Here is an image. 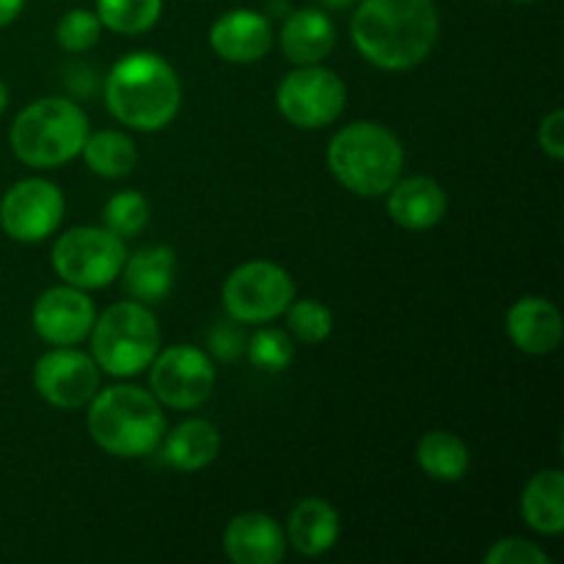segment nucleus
Wrapping results in <instances>:
<instances>
[{
	"label": "nucleus",
	"instance_id": "f257e3e1",
	"mask_svg": "<svg viewBox=\"0 0 564 564\" xmlns=\"http://www.w3.org/2000/svg\"><path fill=\"white\" fill-rule=\"evenodd\" d=\"M438 39L433 0H364L352 14V42L369 64L389 72L422 64Z\"/></svg>",
	"mask_w": 564,
	"mask_h": 564
},
{
	"label": "nucleus",
	"instance_id": "f03ea898",
	"mask_svg": "<svg viewBox=\"0 0 564 564\" xmlns=\"http://www.w3.org/2000/svg\"><path fill=\"white\" fill-rule=\"evenodd\" d=\"M176 72L154 53L124 55L105 80L110 113L132 130H163L180 110Z\"/></svg>",
	"mask_w": 564,
	"mask_h": 564
},
{
	"label": "nucleus",
	"instance_id": "7ed1b4c3",
	"mask_svg": "<svg viewBox=\"0 0 564 564\" xmlns=\"http://www.w3.org/2000/svg\"><path fill=\"white\" fill-rule=\"evenodd\" d=\"M88 433L116 457L152 455L163 441L165 419L158 400L138 386H110L94 394Z\"/></svg>",
	"mask_w": 564,
	"mask_h": 564
},
{
	"label": "nucleus",
	"instance_id": "20e7f679",
	"mask_svg": "<svg viewBox=\"0 0 564 564\" xmlns=\"http://www.w3.org/2000/svg\"><path fill=\"white\" fill-rule=\"evenodd\" d=\"M405 152L394 132L375 121H356L334 135L328 165L356 196H383L402 174Z\"/></svg>",
	"mask_w": 564,
	"mask_h": 564
},
{
	"label": "nucleus",
	"instance_id": "39448f33",
	"mask_svg": "<svg viewBox=\"0 0 564 564\" xmlns=\"http://www.w3.org/2000/svg\"><path fill=\"white\" fill-rule=\"evenodd\" d=\"M88 119L75 102L58 97L39 99L17 116L11 127V149L33 169H53L83 152Z\"/></svg>",
	"mask_w": 564,
	"mask_h": 564
},
{
	"label": "nucleus",
	"instance_id": "423d86ee",
	"mask_svg": "<svg viewBox=\"0 0 564 564\" xmlns=\"http://www.w3.org/2000/svg\"><path fill=\"white\" fill-rule=\"evenodd\" d=\"M91 350L97 367L113 378H130L154 361L160 328L143 303H116L94 319Z\"/></svg>",
	"mask_w": 564,
	"mask_h": 564
},
{
	"label": "nucleus",
	"instance_id": "0eeeda50",
	"mask_svg": "<svg viewBox=\"0 0 564 564\" xmlns=\"http://www.w3.org/2000/svg\"><path fill=\"white\" fill-rule=\"evenodd\" d=\"M127 262V251L121 237L108 229H72L55 242L53 268L66 284L77 290H99L119 279Z\"/></svg>",
	"mask_w": 564,
	"mask_h": 564
},
{
	"label": "nucleus",
	"instance_id": "6e6552de",
	"mask_svg": "<svg viewBox=\"0 0 564 564\" xmlns=\"http://www.w3.org/2000/svg\"><path fill=\"white\" fill-rule=\"evenodd\" d=\"M295 301L290 273L273 262H248L224 284V306L237 323H268Z\"/></svg>",
	"mask_w": 564,
	"mask_h": 564
},
{
	"label": "nucleus",
	"instance_id": "1a4fd4ad",
	"mask_svg": "<svg viewBox=\"0 0 564 564\" xmlns=\"http://www.w3.org/2000/svg\"><path fill=\"white\" fill-rule=\"evenodd\" d=\"M345 99L347 91L339 75L314 64L286 75L275 94V102L286 121L303 127V130H317V127L339 119V113L345 110Z\"/></svg>",
	"mask_w": 564,
	"mask_h": 564
},
{
	"label": "nucleus",
	"instance_id": "9d476101",
	"mask_svg": "<svg viewBox=\"0 0 564 564\" xmlns=\"http://www.w3.org/2000/svg\"><path fill=\"white\" fill-rule=\"evenodd\" d=\"M64 218V196L47 180H22L3 196L0 226L11 240L39 242L53 235Z\"/></svg>",
	"mask_w": 564,
	"mask_h": 564
},
{
	"label": "nucleus",
	"instance_id": "9b49d317",
	"mask_svg": "<svg viewBox=\"0 0 564 564\" xmlns=\"http://www.w3.org/2000/svg\"><path fill=\"white\" fill-rule=\"evenodd\" d=\"M215 369L196 347H171L154 361L152 389L163 405L191 411L204 405L213 394Z\"/></svg>",
	"mask_w": 564,
	"mask_h": 564
},
{
	"label": "nucleus",
	"instance_id": "f8f14e48",
	"mask_svg": "<svg viewBox=\"0 0 564 564\" xmlns=\"http://www.w3.org/2000/svg\"><path fill=\"white\" fill-rule=\"evenodd\" d=\"M33 383L50 405L75 411L97 394L99 367L83 352L58 347V350L39 358L36 369H33Z\"/></svg>",
	"mask_w": 564,
	"mask_h": 564
},
{
	"label": "nucleus",
	"instance_id": "ddd939ff",
	"mask_svg": "<svg viewBox=\"0 0 564 564\" xmlns=\"http://www.w3.org/2000/svg\"><path fill=\"white\" fill-rule=\"evenodd\" d=\"M94 319H97V312H94L91 297L83 295V290L72 284L47 290L33 306V330L44 341L58 347L86 339L94 328Z\"/></svg>",
	"mask_w": 564,
	"mask_h": 564
},
{
	"label": "nucleus",
	"instance_id": "4468645a",
	"mask_svg": "<svg viewBox=\"0 0 564 564\" xmlns=\"http://www.w3.org/2000/svg\"><path fill=\"white\" fill-rule=\"evenodd\" d=\"M209 44L224 61L253 64L273 47V28H270L268 17L251 9L226 11L209 31Z\"/></svg>",
	"mask_w": 564,
	"mask_h": 564
},
{
	"label": "nucleus",
	"instance_id": "2eb2a0df",
	"mask_svg": "<svg viewBox=\"0 0 564 564\" xmlns=\"http://www.w3.org/2000/svg\"><path fill=\"white\" fill-rule=\"evenodd\" d=\"M224 551L235 564H275L284 560V532L264 512H246L226 527Z\"/></svg>",
	"mask_w": 564,
	"mask_h": 564
},
{
	"label": "nucleus",
	"instance_id": "dca6fc26",
	"mask_svg": "<svg viewBox=\"0 0 564 564\" xmlns=\"http://www.w3.org/2000/svg\"><path fill=\"white\" fill-rule=\"evenodd\" d=\"M507 334L518 350L549 356L562 341V314L543 297H523L507 314Z\"/></svg>",
	"mask_w": 564,
	"mask_h": 564
},
{
	"label": "nucleus",
	"instance_id": "f3484780",
	"mask_svg": "<svg viewBox=\"0 0 564 564\" xmlns=\"http://www.w3.org/2000/svg\"><path fill=\"white\" fill-rule=\"evenodd\" d=\"M446 213V193L427 176H411L391 185L389 215L411 231L433 229Z\"/></svg>",
	"mask_w": 564,
	"mask_h": 564
},
{
	"label": "nucleus",
	"instance_id": "a211bd4d",
	"mask_svg": "<svg viewBox=\"0 0 564 564\" xmlns=\"http://www.w3.org/2000/svg\"><path fill=\"white\" fill-rule=\"evenodd\" d=\"M334 22L319 9L292 11L290 20L284 22V31H281V50L297 66L319 64L334 50Z\"/></svg>",
	"mask_w": 564,
	"mask_h": 564
},
{
	"label": "nucleus",
	"instance_id": "6ab92c4d",
	"mask_svg": "<svg viewBox=\"0 0 564 564\" xmlns=\"http://www.w3.org/2000/svg\"><path fill=\"white\" fill-rule=\"evenodd\" d=\"M339 540V516L325 499H306L290 516V543L297 554L319 556Z\"/></svg>",
	"mask_w": 564,
	"mask_h": 564
},
{
	"label": "nucleus",
	"instance_id": "aec40b11",
	"mask_svg": "<svg viewBox=\"0 0 564 564\" xmlns=\"http://www.w3.org/2000/svg\"><path fill=\"white\" fill-rule=\"evenodd\" d=\"M124 286L135 301L154 303L174 284V251L165 246L143 248L124 262Z\"/></svg>",
	"mask_w": 564,
	"mask_h": 564
},
{
	"label": "nucleus",
	"instance_id": "412c9836",
	"mask_svg": "<svg viewBox=\"0 0 564 564\" xmlns=\"http://www.w3.org/2000/svg\"><path fill=\"white\" fill-rule=\"evenodd\" d=\"M521 512L540 534H560L564 529V477L560 468L540 471L529 479L521 499Z\"/></svg>",
	"mask_w": 564,
	"mask_h": 564
},
{
	"label": "nucleus",
	"instance_id": "4be33fe9",
	"mask_svg": "<svg viewBox=\"0 0 564 564\" xmlns=\"http://www.w3.org/2000/svg\"><path fill=\"white\" fill-rule=\"evenodd\" d=\"M220 435L218 430L202 419H191L182 422L174 433L169 435L165 444V463H171L180 471H198V468L209 466L218 457Z\"/></svg>",
	"mask_w": 564,
	"mask_h": 564
},
{
	"label": "nucleus",
	"instance_id": "5701e85b",
	"mask_svg": "<svg viewBox=\"0 0 564 564\" xmlns=\"http://www.w3.org/2000/svg\"><path fill=\"white\" fill-rule=\"evenodd\" d=\"M468 463L471 457H468L466 444L455 433L433 430L419 441V466L438 482H460L468 471Z\"/></svg>",
	"mask_w": 564,
	"mask_h": 564
},
{
	"label": "nucleus",
	"instance_id": "b1692460",
	"mask_svg": "<svg viewBox=\"0 0 564 564\" xmlns=\"http://www.w3.org/2000/svg\"><path fill=\"white\" fill-rule=\"evenodd\" d=\"M83 158H86L88 169L94 174L105 176V180H119L127 176L138 163L135 143L124 135V132L116 130H102L94 132L83 143Z\"/></svg>",
	"mask_w": 564,
	"mask_h": 564
},
{
	"label": "nucleus",
	"instance_id": "393cba45",
	"mask_svg": "<svg viewBox=\"0 0 564 564\" xmlns=\"http://www.w3.org/2000/svg\"><path fill=\"white\" fill-rule=\"evenodd\" d=\"M163 0H97V17L105 28L124 36L149 31L160 20Z\"/></svg>",
	"mask_w": 564,
	"mask_h": 564
},
{
	"label": "nucleus",
	"instance_id": "a878e982",
	"mask_svg": "<svg viewBox=\"0 0 564 564\" xmlns=\"http://www.w3.org/2000/svg\"><path fill=\"white\" fill-rule=\"evenodd\" d=\"M248 358L257 369L262 372H284L286 367L295 358V345H292L290 336L284 330L275 328H262L257 330V336L246 341Z\"/></svg>",
	"mask_w": 564,
	"mask_h": 564
},
{
	"label": "nucleus",
	"instance_id": "bb28decb",
	"mask_svg": "<svg viewBox=\"0 0 564 564\" xmlns=\"http://www.w3.org/2000/svg\"><path fill=\"white\" fill-rule=\"evenodd\" d=\"M149 220V204L141 193L124 191L116 193L108 204H105V226L113 231L116 237H138Z\"/></svg>",
	"mask_w": 564,
	"mask_h": 564
},
{
	"label": "nucleus",
	"instance_id": "cd10ccee",
	"mask_svg": "<svg viewBox=\"0 0 564 564\" xmlns=\"http://www.w3.org/2000/svg\"><path fill=\"white\" fill-rule=\"evenodd\" d=\"M99 31H102V22L94 11L72 9L55 28V39L69 53H86L99 42Z\"/></svg>",
	"mask_w": 564,
	"mask_h": 564
},
{
	"label": "nucleus",
	"instance_id": "c85d7f7f",
	"mask_svg": "<svg viewBox=\"0 0 564 564\" xmlns=\"http://www.w3.org/2000/svg\"><path fill=\"white\" fill-rule=\"evenodd\" d=\"M290 330L306 345H319L334 330V314L317 301H297L290 308Z\"/></svg>",
	"mask_w": 564,
	"mask_h": 564
},
{
	"label": "nucleus",
	"instance_id": "c756f323",
	"mask_svg": "<svg viewBox=\"0 0 564 564\" xmlns=\"http://www.w3.org/2000/svg\"><path fill=\"white\" fill-rule=\"evenodd\" d=\"M485 564H549V554L529 540L507 538L485 554Z\"/></svg>",
	"mask_w": 564,
	"mask_h": 564
},
{
	"label": "nucleus",
	"instance_id": "7c9ffc66",
	"mask_svg": "<svg viewBox=\"0 0 564 564\" xmlns=\"http://www.w3.org/2000/svg\"><path fill=\"white\" fill-rule=\"evenodd\" d=\"M209 350L215 352L224 361H231V358L240 356L246 350V334L240 330V325H235V319H226V323H218L207 334Z\"/></svg>",
	"mask_w": 564,
	"mask_h": 564
},
{
	"label": "nucleus",
	"instance_id": "2f4dec72",
	"mask_svg": "<svg viewBox=\"0 0 564 564\" xmlns=\"http://www.w3.org/2000/svg\"><path fill=\"white\" fill-rule=\"evenodd\" d=\"M538 141L551 160L564 158V113L562 110H554L551 116H545L543 124H540Z\"/></svg>",
	"mask_w": 564,
	"mask_h": 564
},
{
	"label": "nucleus",
	"instance_id": "473e14b6",
	"mask_svg": "<svg viewBox=\"0 0 564 564\" xmlns=\"http://www.w3.org/2000/svg\"><path fill=\"white\" fill-rule=\"evenodd\" d=\"M22 6H25V0H0V28L11 25L20 17Z\"/></svg>",
	"mask_w": 564,
	"mask_h": 564
},
{
	"label": "nucleus",
	"instance_id": "72a5a7b5",
	"mask_svg": "<svg viewBox=\"0 0 564 564\" xmlns=\"http://www.w3.org/2000/svg\"><path fill=\"white\" fill-rule=\"evenodd\" d=\"M323 6H328V9H347V6H352L356 0H319Z\"/></svg>",
	"mask_w": 564,
	"mask_h": 564
},
{
	"label": "nucleus",
	"instance_id": "f704fd0d",
	"mask_svg": "<svg viewBox=\"0 0 564 564\" xmlns=\"http://www.w3.org/2000/svg\"><path fill=\"white\" fill-rule=\"evenodd\" d=\"M6 105H9V91H6L3 80H0V113H3V110H6Z\"/></svg>",
	"mask_w": 564,
	"mask_h": 564
},
{
	"label": "nucleus",
	"instance_id": "c9c22d12",
	"mask_svg": "<svg viewBox=\"0 0 564 564\" xmlns=\"http://www.w3.org/2000/svg\"><path fill=\"white\" fill-rule=\"evenodd\" d=\"M516 3H532V0H516Z\"/></svg>",
	"mask_w": 564,
	"mask_h": 564
}]
</instances>
